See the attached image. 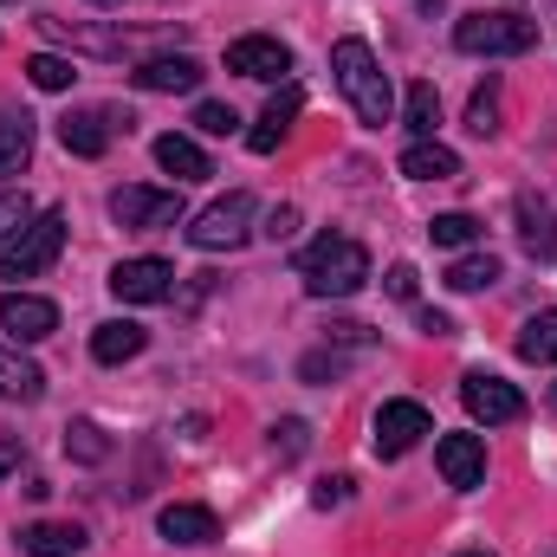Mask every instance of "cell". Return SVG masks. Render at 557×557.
Wrapping results in <instances>:
<instances>
[{"instance_id":"1","label":"cell","mask_w":557,"mask_h":557,"mask_svg":"<svg viewBox=\"0 0 557 557\" xmlns=\"http://www.w3.org/2000/svg\"><path fill=\"white\" fill-rule=\"evenodd\" d=\"M331 72H337V91L350 98V111H357L370 131H383L389 111H396V91H389V72L376 65L370 39H337V46H331Z\"/></svg>"},{"instance_id":"2","label":"cell","mask_w":557,"mask_h":557,"mask_svg":"<svg viewBox=\"0 0 557 557\" xmlns=\"http://www.w3.org/2000/svg\"><path fill=\"white\" fill-rule=\"evenodd\" d=\"M298 278H305L311 298H350L370 278V253L357 240H344V234H324V240H311L298 253Z\"/></svg>"},{"instance_id":"3","label":"cell","mask_w":557,"mask_h":557,"mask_svg":"<svg viewBox=\"0 0 557 557\" xmlns=\"http://www.w3.org/2000/svg\"><path fill=\"white\" fill-rule=\"evenodd\" d=\"M454 46L473 52V59H512V52L539 46V20H525V13H467L454 26Z\"/></svg>"},{"instance_id":"4","label":"cell","mask_w":557,"mask_h":557,"mask_svg":"<svg viewBox=\"0 0 557 557\" xmlns=\"http://www.w3.org/2000/svg\"><path fill=\"white\" fill-rule=\"evenodd\" d=\"M65 253V214L59 208H46V214H33L13 240H7V253H0V278H39L52 260Z\"/></svg>"},{"instance_id":"5","label":"cell","mask_w":557,"mask_h":557,"mask_svg":"<svg viewBox=\"0 0 557 557\" xmlns=\"http://www.w3.org/2000/svg\"><path fill=\"white\" fill-rule=\"evenodd\" d=\"M253 221H260V201H253L247 188H234V195H221L214 208H201V214L188 221V240H195L201 253H227V247H240V240L253 234Z\"/></svg>"},{"instance_id":"6","label":"cell","mask_w":557,"mask_h":557,"mask_svg":"<svg viewBox=\"0 0 557 557\" xmlns=\"http://www.w3.org/2000/svg\"><path fill=\"white\" fill-rule=\"evenodd\" d=\"M460 403H467V416L486 421V428H506V421L525 416V396L506 376H493V370H467L460 376Z\"/></svg>"},{"instance_id":"7","label":"cell","mask_w":557,"mask_h":557,"mask_svg":"<svg viewBox=\"0 0 557 557\" xmlns=\"http://www.w3.org/2000/svg\"><path fill=\"white\" fill-rule=\"evenodd\" d=\"M111 221L117 227H137V234H149V227H175L182 221V195L169 188H117L111 195Z\"/></svg>"},{"instance_id":"8","label":"cell","mask_w":557,"mask_h":557,"mask_svg":"<svg viewBox=\"0 0 557 557\" xmlns=\"http://www.w3.org/2000/svg\"><path fill=\"white\" fill-rule=\"evenodd\" d=\"M434 467H441V480L454 493H473V486H486V441L480 434H441L434 441Z\"/></svg>"},{"instance_id":"9","label":"cell","mask_w":557,"mask_h":557,"mask_svg":"<svg viewBox=\"0 0 557 557\" xmlns=\"http://www.w3.org/2000/svg\"><path fill=\"white\" fill-rule=\"evenodd\" d=\"M227 72L260 78V85H278V78L292 72V46H285V39H267V33H247V39L227 46Z\"/></svg>"},{"instance_id":"10","label":"cell","mask_w":557,"mask_h":557,"mask_svg":"<svg viewBox=\"0 0 557 557\" xmlns=\"http://www.w3.org/2000/svg\"><path fill=\"white\" fill-rule=\"evenodd\" d=\"M421 434H434V421L421 403H383L376 409V454L383 460H403L409 447H421Z\"/></svg>"},{"instance_id":"11","label":"cell","mask_w":557,"mask_h":557,"mask_svg":"<svg viewBox=\"0 0 557 557\" xmlns=\"http://www.w3.org/2000/svg\"><path fill=\"white\" fill-rule=\"evenodd\" d=\"M0 331L13 344H39V337L59 331V305L52 298H33V292H7L0 298Z\"/></svg>"},{"instance_id":"12","label":"cell","mask_w":557,"mask_h":557,"mask_svg":"<svg viewBox=\"0 0 557 557\" xmlns=\"http://www.w3.org/2000/svg\"><path fill=\"white\" fill-rule=\"evenodd\" d=\"M111 292H117L124 305H162V298L175 292V267H169V260H124V267L111 273Z\"/></svg>"},{"instance_id":"13","label":"cell","mask_w":557,"mask_h":557,"mask_svg":"<svg viewBox=\"0 0 557 557\" xmlns=\"http://www.w3.org/2000/svg\"><path fill=\"white\" fill-rule=\"evenodd\" d=\"M298 111H305V91H298V85H278V91H273V104H267V117H260V124L247 131V149H253V156H273L278 143L292 137Z\"/></svg>"},{"instance_id":"14","label":"cell","mask_w":557,"mask_h":557,"mask_svg":"<svg viewBox=\"0 0 557 557\" xmlns=\"http://www.w3.org/2000/svg\"><path fill=\"white\" fill-rule=\"evenodd\" d=\"M162 539L169 545H214L221 539V519L208 512V506H162Z\"/></svg>"},{"instance_id":"15","label":"cell","mask_w":557,"mask_h":557,"mask_svg":"<svg viewBox=\"0 0 557 557\" xmlns=\"http://www.w3.org/2000/svg\"><path fill=\"white\" fill-rule=\"evenodd\" d=\"M201 78H208V72H201V59H188V52L137 65V91H195Z\"/></svg>"},{"instance_id":"16","label":"cell","mask_w":557,"mask_h":557,"mask_svg":"<svg viewBox=\"0 0 557 557\" xmlns=\"http://www.w3.org/2000/svg\"><path fill=\"white\" fill-rule=\"evenodd\" d=\"M59 143H65L72 156H104V149H111V117H104V111H65V117H59Z\"/></svg>"},{"instance_id":"17","label":"cell","mask_w":557,"mask_h":557,"mask_svg":"<svg viewBox=\"0 0 557 557\" xmlns=\"http://www.w3.org/2000/svg\"><path fill=\"white\" fill-rule=\"evenodd\" d=\"M143 344H149V331L131 324V318H111V324L91 331V357L98 363H131V357H143Z\"/></svg>"},{"instance_id":"18","label":"cell","mask_w":557,"mask_h":557,"mask_svg":"<svg viewBox=\"0 0 557 557\" xmlns=\"http://www.w3.org/2000/svg\"><path fill=\"white\" fill-rule=\"evenodd\" d=\"M0 396H7V403H39V396H46V370H39L33 357H20V350L0 344Z\"/></svg>"},{"instance_id":"19","label":"cell","mask_w":557,"mask_h":557,"mask_svg":"<svg viewBox=\"0 0 557 557\" xmlns=\"http://www.w3.org/2000/svg\"><path fill=\"white\" fill-rule=\"evenodd\" d=\"M403 175L409 182H454L460 175V156L447 143H409L403 149Z\"/></svg>"},{"instance_id":"20","label":"cell","mask_w":557,"mask_h":557,"mask_svg":"<svg viewBox=\"0 0 557 557\" xmlns=\"http://www.w3.org/2000/svg\"><path fill=\"white\" fill-rule=\"evenodd\" d=\"M519 240H525L532 260H552L557 253V214L545 201H532V195H519Z\"/></svg>"},{"instance_id":"21","label":"cell","mask_w":557,"mask_h":557,"mask_svg":"<svg viewBox=\"0 0 557 557\" xmlns=\"http://www.w3.org/2000/svg\"><path fill=\"white\" fill-rule=\"evenodd\" d=\"M85 545H91V539H85L78 525H52V519L20 532V552H26V557H78Z\"/></svg>"},{"instance_id":"22","label":"cell","mask_w":557,"mask_h":557,"mask_svg":"<svg viewBox=\"0 0 557 557\" xmlns=\"http://www.w3.org/2000/svg\"><path fill=\"white\" fill-rule=\"evenodd\" d=\"M156 162H162L175 182H201V175H214V169H208V156H201V143L175 137V131H169V137H156Z\"/></svg>"},{"instance_id":"23","label":"cell","mask_w":557,"mask_h":557,"mask_svg":"<svg viewBox=\"0 0 557 557\" xmlns=\"http://www.w3.org/2000/svg\"><path fill=\"white\" fill-rule=\"evenodd\" d=\"M33 162V124L26 117H0V182L20 175Z\"/></svg>"},{"instance_id":"24","label":"cell","mask_w":557,"mask_h":557,"mask_svg":"<svg viewBox=\"0 0 557 557\" xmlns=\"http://www.w3.org/2000/svg\"><path fill=\"white\" fill-rule=\"evenodd\" d=\"M403 124H409V137L416 143H434V124H441V98H434V85H409V98H403Z\"/></svg>"},{"instance_id":"25","label":"cell","mask_w":557,"mask_h":557,"mask_svg":"<svg viewBox=\"0 0 557 557\" xmlns=\"http://www.w3.org/2000/svg\"><path fill=\"white\" fill-rule=\"evenodd\" d=\"M519 357H525V363H557V311L525 318V331H519Z\"/></svg>"},{"instance_id":"26","label":"cell","mask_w":557,"mask_h":557,"mask_svg":"<svg viewBox=\"0 0 557 557\" xmlns=\"http://www.w3.org/2000/svg\"><path fill=\"white\" fill-rule=\"evenodd\" d=\"M447 285H454V292H486V285H499V260H493V253H460V260L447 267Z\"/></svg>"},{"instance_id":"27","label":"cell","mask_w":557,"mask_h":557,"mask_svg":"<svg viewBox=\"0 0 557 557\" xmlns=\"http://www.w3.org/2000/svg\"><path fill=\"white\" fill-rule=\"evenodd\" d=\"M26 78H33L39 91H72L78 65H72V59H59V52H33V59H26Z\"/></svg>"},{"instance_id":"28","label":"cell","mask_w":557,"mask_h":557,"mask_svg":"<svg viewBox=\"0 0 557 557\" xmlns=\"http://www.w3.org/2000/svg\"><path fill=\"white\" fill-rule=\"evenodd\" d=\"M428 240H434V247H473V240H480V221H473V214H434V221H428Z\"/></svg>"},{"instance_id":"29","label":"cell","mask_w":557,"mask_h":557,"mask_svg":"<svg viewBox=\"0 0 557 557\" xmlns=\"http://www.w3.org/2000/svg\"><path fill=\"white\" fill-rule=\"evenodd\" d=\"M467 131H473V137H493V131H499V85H493V78L473 91V104H467Z\"/></svg>"},{"instance_id":"30","label":"cell","mask_w":557,"mask_h":557,"mask_svg":"<svg viewBox=\"0 0 557 557\" xmlns=\"http://www.w3.org/2000/svg\"><path fill=\"white\" fill-rule=\"evenodd\" d=\"M65 454H78V460H104V454H111V441H104V428H98V421H72V428H65Z\"/></svg>"},{"instance_id":"31","label":"cell","mask_w":557,"mask_h":557,"mask_svg":"<svg viewBox=\"0 0 557 557\" xmlns=\"http://www.w3.org/2000/svg\"><path fill=\"white\" fill-rule=\"evenodd\" d=\"M195 131H201V137H234V131H240V117H234V104L201 98V104H195Z\"/></svg>"},{"instance_id":"32","label":"cell","mask_w":557,"mask_h":557,"mask_svg":"<svg viewBox=\"0 0 557 557\" xmlns=\"http://www.w3.org/2000/svg\"><path fill=\"white\" fill-rule=\"evenodd\" d=\"M26 221H33V201H26V195H0V247H7Z\"/></svg>"},{"instance_id":"33","label":"cell","mask_w":557,"mask_h":557,"mask_svg":"<svg viewBox=\"0 0 557 557\" xmlns=\"http://www.w3.org/2000/svg\"><path fill=\"white\" fill-rule=\"evenodd\" d=\"M305 441H311V434H305V421H278V428H273V454H278V460H298V454H305Z\"/></svg>"},{"instance_id":"34","label":"cell","mask_w":557,"mask_h":557,"mask_svg":"<svg viewBox=\"0 0 557 557\" xmlns=\"http://www.w3.org/2000/svg\"><path fill=\"white\" fill-rule=\"evenodd\" d=\"M337 370H344V357H324V350H311V357L298 363V376H305V383H324V376H337Z\"/></svg>"},{"instance_id":"35","label":"cell","mask_w":557,"mask_h":557,"mask_svg":"<svg viewBox=\"0 0 557 557\" xmlns=\"http://www.w3.org/2000/svg\"><path fill=\"white\" fill-rule=\"evenodd\" d=\"M383 285H389V298H416V292H421V273L403 260V267H389V278H383Z\"/></svg>"},{"instance_id":"36","label":"cell","mask_w":557,"mask_h":557,"mask_svg":"<svg viewBox=\"0 0 557 557\" xmlns=\"http://www.w3.org/2000/svg\"><path fill=\"white\" fill-rule=\"evenodd\" d=\"M311 499L331 512V506H344V499H350V480H344V473H337V480H318V493H311Z\"/></svg>"},{"instance_id":"37","label":"cell","mask_w":557,"mask_h":557,"mask_svg":"<svg viewBox=\"0 0 557 557\" xmlns=\"http://www.w3.org/2000/svg\"><path fill=\"white\" fill-rule=\"evenodd\" d=\"M267 234H273V240H292V234H298V208H273V214H267Z\"/></svg>"},{"instance_id":"38","label":"cell","mask_w":557,"mask_h":557,"mask_svg":"<svg viewBox=\"0 0 557 557\" xmlns=\"http://www.w3.org/2000/svg\"><path fill=\"white\" fill-rule=\"evenodd\" d=\"M13 467H20V441H13V434H7V428H0V480H7V473H13Z\"/></svg>"},{"instance_id":"39","label":"cell","mask_w":557,"mask_h":557,"mask_svg":"<svg viewBox=\"0 0 557 557\" xmlns=\"http://www.w3.org/2000/svg\"><path fill=\"white\" fill-rule=\"evenodd\" d=\"M416 324L428 331V337H454V324H447V311H421Z\"/></svg>"},{"instance_id":"40","label":"cell","mask_w":557,"mask_h":557,"mask_svg":"<svg viewBox=\"0 0 557 557\" xmlns=\"http://www.w3.org/2000/svg\"><path fill=\"white\" fill-rule=\"evenodd\" d=\"M337 344H370V324H331Z\"/></svg>"},{"instance_id":"41","label":"cell","mask_w":557,"mask_h":557,"mask_svg":"<svg viewBox=\"0 0 557 557\" xmlns=\"http://www.w3.org/2000/svg\"><path fill=\"white\" fill-rule=\"evenodd\" d=\"M454 557H493V552H480V545H473V552H454Z\"/></svg>"},{"instance_id":"42","label":"cell","mask_w":557,"mask_h":557,"mask_svg":"<svg viewBox=\"0 0 557 557\" xmlns=\"http://www.w3.org/2000/svg\"><path fill=\"white\" fill-rule=\"evenodd\" d=\"M91 7H117V0H91Z\"/></svg>"},{"instance_id":"43","label":"cell","mask_w":557,"mask_h":557,"mask_svg":"<svg viewBox=\"0 0 557 557\" xmlns=\"http://www.w3.org/2000/svg\"><path fill=\"white\" fill-rule=\"evenodd\" d=\"M552 409H557V389H552Z\"/></svg>"}]
</instances>
